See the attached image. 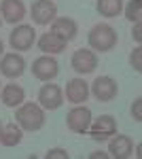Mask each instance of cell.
Wrapping results in <instances>:
<instances>
[{
	"label": "cell",
	"instance_id": "obj_1",
	"mask_svg": "<svg viewBox=\"0 0 142 159\" xmlns=\"http://www.w3.org/2000/svg\"><path fill=\"white\" fill-rule=\"evenodd\" d=\"M15 121L24 132H38V129L45 127V121H47L45 108L36 102H25L24 100L15 110Z\"/></svg>",
	"mask_w": 142,
	"mask_h": 159
},
{
	"label": "cell",
	"instance_id": "obj_2",
	"mask_svg": "<svg viewBox=\"0 0 142 159\" xmlns=\"http://www.w3.org/2000/svg\"><path fill=\"white\" fill-rule=\"evenodd\" d=\"M87 43H89V49L91 51L106 53V51H112L117 47L119 34L110 24H95L89 30V34H87Z\"/></svg>",
	"mask_w": 142,
	"mask_h": 159
},
{
	"label": "cell",
	"instance_id": "obj_3",
	"mask_svg": "<svg viewBox=\"0 0 142 159\" xmlns=\"http://www.w3.org/2000/svg\"><path fill=\"white\" fill-rule=\"evenodd\" d=\"M91 119H94V112H91L89 106L74 104V108H70L68 115H66V127L72 134H87Z\"/></svg>",
	"mask_w": 142,
	"mask_h": 159
},
{
	"label": "cell",
	"instance_id": "obj_4",
	"mask_svg": "<svg viewBox=\"0 0 142 159\" xmlns=\"http://www.w3.org/2000/svg\"><path fill=\"white\" fill-rule=\"evenodd\" d=\"M87 132H89V136H91V140L104 142V140H108L110 136L117 134V119H115L112 115H100L98 119H91Z\"/></svg>",
	"mask_w": 142,
	"mask_h": 159
},
{
	"label": "cell",
	"instance_id": "obj_5",
	"mask_svg": "<svg viewBox=\"0 0 142 159\" xmlns=\"http://www.w3.org/2000/svg\"><path fill=\"white\" fill-rule=\"evenodd\" d=\"M57 74H59V64L53 55L43 53L40 57H36V60L32 61V76L38 79V81L49 83V81H53Z\"/></svg>",
	"mask_w": 142,
	"mask_h": 159
},
{
	"label": "cell",
	"instance_id": "obj_6",
	"mask_svg": "<svg viewBox=\"0 0 142 159\" xmlns=\"http://www.w3.org/2000/svg\"><path fill=\"white\" fill-rule=\"evenodd\" d=\"M34 43H36V30L28 24L15 25L9 34V45L13 47V51H28L32 49Z\"/></svg>",
	"mask_w": 142,
	"mask_h": 159
},
{
	"label": "cell",
	"instance_id": "obj_7",
	"mask_svg": "<svg viewBox=\"0 0 142 159\" xmlns=\"http://www.w3.org/2000/svg\"><path fill=\"white\" fill-rule=\"evenodd\" d=\"M89 93H94L98 102H112L119 93V85L112 76H98L89 85Z\"/></svg>",
	"mask_w": 142,
	"mask_h": 159
},
{
	"label": "cell",
	"instance_id": "obj_8",
	"mask_svg": "<svg viewBox=\"0 0 142 159\" xmlns=\"http://www.w3.org/2000/svg\"><path fill=\"white\" fill-rule=\"evenodd\" d=\"M70 66L76 74H91L98 68V55L91 49H76L70 57Z\"/></svg>",
	"mask_w": 142,
	"mask_h": 159
},
{
	"label": "cell",
	"instance_id": "obj_9",
	"mask_svg": "<svg viewBox=\"0 0 142 159\" xmlns=\"http://www.w3.org/2000/svg\"><path fill=\"white\" fill-rule=\"evenodd\" d=\"M25 72V60L21 53H4L0 57V74L7 79H19Z\"/></svg>",
	"mask_w": 142,
	"mask_h": 159
},
{
	"label": "cell",
	"instance_id": "obj_10",
	"mask_svg": "<svg viewBox=\"0 0 142 159\" xmlns=\"http://www.w3.org/2000/svg\"><path fill=\"white\" fill-rule=\"evenodd\" d=\"M30 15H32V21L36 25H49L57 17V7L53 0H34Z\"/></svg>",
	"mask_w": 142,
	"mask_h": 159
},
{
	"label": "cell",
	"instance_id": "obj_11",
	"mask_svg": "<svg viewBox=\"0 0 142 159\" xmlns=\"http://www.w3.org/2000/svg\"><path fill=\"white\" fill-rule=\"evenodd\" d=\"M38 104L45 110H57L64 104V91L62 87L49 81L47 85H43L38 89Z\"/></svg>",
	"mask_w": 142,
	"mask_h": 159
},
{
	"label": "cell",
	"instance_id": "obj_12",
	"mask_svg": "<svg viewBox=\"0 0 142 159\" xmlns=\"http://www.w3.org/2000/svg\"><path fill=\"white\" fill-rule=\"evenodd\" d=\"M25 13H28V9H25L24 0H2L0 2V17L7 24H21Z\"/></svg>",
	"mask_w": 142,
	"mask_h": 159
},
{
	"label": "cell",
	"instance_id": "obj_13",
	"mask_svg": "<svg viewBox=\"0 0 142 159\" xmlns=\"http://www.w3.org/2000/svg\"><path fill=\"white\" fill-rule=\"evenodd\" d=\"M87 98H89V83L85 79L76 76L66 83V100L70 104H83L87 102Z\"/></svg>",
	"mask_w": 142,
	"mask_h": 159
},
{
	"label": "cell",
	"instance_id": "obj_14",
	"mask_svg": "<svg viewBox=\"0 0 142 159\" xmlns=\"http://www.w3.org/2000/svg\"><path fill=\"white\" fill-rule=\"evenodd\" d=\"M51 32L70 43V40H74L76 34H79V25H76V21H74L72 17H55V19L51 21Z\"/></svg>",
	"mask_w": 142,
	"mask_h": 159
},
{
	"label": "cell",
	"instance_id": "obj_15",
	"mask_svg": "<svg viewBox=\"0 0 142 159\" xmlns=\"http://www.w3.org/2000/svg\"><path fill=\"white\" fill-rule=\"evenodd\" d=\"M36 45H38V49L43 51V53H47V55H57V53H62V51L66 49L68 40H64L62 36L53 34V32H47V34H43L36 40Z\"/></svg>",
	"mask_w": 142,
	"mask_h": 159
},
{
	"label": "cell",
	"instance_id": "obj_16",
	"mask_svg": "<svg viewBox=\"0 0 142 159\" xmlns=\"http://www.w3.org/2000/svg\"><path fill=\"white\" fill-rule=\"evenodd\" d=\"M131 151H134V142H131L130 136H125V134H117L108 142V153H110V157H115V159L130 157Z\"/></svg>",
	"mask_w": 142,
	"mask_h": 159
},
{
	"label": "cell",
	"instance_id": "obj_17",
	"mask_svg": "<svg viewBox=\"0 0 142 159\" xmlns=\"http://www.w3.org/2000/svg\"><path fill=\"white\" fill-rule=\"evenodd\" d=\"M0 100H2L4 106H9V108H17V106L25 100L24 87L15 85V83H7L4 87H0Z\"/></svg>",
	"mask_w": 142,
	"mask_h": 159
},
{
	"label": "cell",
	"instance_id": "obj_18",
	"mask_svg": "<svg viewBox=\"0 0 142 159\" xmlns=\"http://www.w3.org/2000/svg\"><path fill=\"white\" fill-rule=\"evenodd\" d=\"M24 138V129L17 125V123H7L2 125V132H0V144L2 147H17Z\"/></svg>",
	"mask_w": 142,
	"mask_h": 159
},
{
	"label": "cell",
	"instance_id": "obj_19",
	"mask_svg": "<svg viewBox=\"0 0 142 159\" xmlns=\"http://www.w3.org/2000/svg\"><path fill=\"white\" fill-rule=\"evenodd\" d=\"M95 9H98V13L102 17L112 19V17H117L119 13L123 11V0H98Z\"/></svg>",
	"mask_w": 142,
	"mask_h": 159
},
{
	"label": "cell",
	"instance_id": "obj_20",
	"mask_svg": "<svg viewBox=\"0 0 142 159\" xmlns=\"http://www.w3.org/2000/svg\"><path fill=\"white\" fill-rule=\"evenodd\" d=\"M123 11H125V17L130 19L131 24L140 21V17H142V0H130L127 7H123Z\"/></svg>",
	"mask_w": 142,
	"mask_h": 159
},
{
	"label": "cell",
	"instance_id": "obj_21",
	"mask_svg": "<svg viewBox=\"0 0 142 159\" xmlns=\"http://www.w3.org/2000/svg\"><path fill=\"white\" fill-rule=\"evenodd\" d=\"M130 64L136 72H142V47H136L130 55Z\"/></svg>",
	"mask_w": 142,
	"mask_h": 159
},
{
	"label": "cell",
	"instance_id": "obj_22",
	"mask_svg": "<svg viewBox=\"0 0 142 159\" xmlns=\"http://www.w3.org/2000/svg\"><path fill=\"white\" fill-rule=\"evenodd\" d=\"M131 117H134V121L140 123L142 121V100L136 98L134 100V104H131Z\"/></svg>",
	"mask_w": 142,
	"mask_h": 159
},
{
	"label": "cell",
	"instance_id": "obj_23",
	"mask_svg": "<svg viewBox=\"0 0 142 159\" xmlns=\"http://www.w3.org/2000/svg\"><path fill=\"white\" fill-rule=\"evenodd\" d=\"M68 159V153H66V148H51L47 151V159Z\"/></svg>",
	"mask_w": 142,
	"mask_h": 159
},
{
	"label": "cell",
	"instance_id": "obj_24",
	"mask_svg": "<svg viewBox=\"0 0 142 159\" xmlns=\"http://www.w3.org/2000/svg\"><path fill=\"white\" fill-rule=\"evenodd\" d=\"M131 38H134L136 43H142V25H140V21H136V24H134V30H131Z\"/></svg>",
	"mask_w": 142,
	"mask_h": 159
},
{
	"label": "cell",
	"instance_id": "obj_25",
	"mask_svg": "<svg viewBox=\"0 0 142 159\" xmlns=\"http://www.w3.org/2000/svg\"><path fill=\"white\" fill-rule=\"evenodd\" d=\"M4 55V43H2V38H0V57Z\"/></svg>",
	"mask_w": 142,
	"mask_h": 159
},
{
	"label": "cell",
	"instance_id": "obj_26",
	"mask_svg": "<svg viewBox=\"0 0 142 159\" xmlns=\"http://www.w3.org/2000/svg\"><path fill=\"white\" fill-rule=\"evenodd\" d=\"M0 28H2V17H0Z\"/></svg>",
	"mask_w": 142,
	"mask_h": 159
},
{
	"label": "cell",
	"instance_id": "obj_27",
	"mask_svg": "<svg viewBox=\"0 0 142 159\" xmlns=\"http://www.w3.org/2000/svg\"><path fill=\"white\" fill-rule=\"evenodd\" d=\"M0 132H2V121H0Z\"/></svg>",
	"mask_w": 142,
	"mask_h": 159
},
{
	"label": "cell",
	"instance_id": "obj_28",
	"mask_svg": "<svg viewBox=\"0 0 142 159\" xmlns=\"http://www.w3.org/2000/svg\"><path fill=\"white\" fill-rule=\"evenodd\" d=\"M0 87H2V83H0Z\"/></svg>",
	"mask_w": 142,
	"mask_h": 159
}]
</instances>
